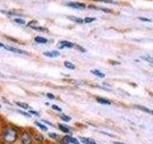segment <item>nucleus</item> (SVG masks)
Masks as SVG:
<instances>
[{"instance_id":"obj_23","label":"nucleus","mask_w":153,"mask_h":144,"mask_svg":"<svg viewBox=\"0 0 153 144\" xmlns=\"http://www.w3.org/2000/svg\"><path fill=\"white\" fill-rule=\"evenodd\" d=\"M52 108L54 109V110H59V112H61V109L59 108V107H57V106H56V105H53V106H52Z\"/></svg>"},{"instance_id":"obj_15","label":"nucleus","mask_w":153,"mask_h":144,"mask_svg":"<svg viewBox=\"0 0 153 144\" xmlns=\"http://www.w3.org/2000/svg\"><path fill=\"white\" fill-rule=\"evenodd\" d=\"M64 65L67 67V68H69V69H74L75 68V65L72 64V62H64Z\"/></svg>"},{"instance_id":"obj_14","label":"nucleus","mask_w":153,"mask_h":144,"mask_svg":"<svg viewBox=\"0 0 153 144\" xmlns=\"http://www.w3.org/2000/svg\"><path fill=\"white\" fill-rule=\"evenodd\" d=\"M59 128L63 133H69V131H70L68 127H66V126H64V125H62V124H59Z\"/></svg>"},{"instance_id":"obj_16","label":"nucleus","mask_w":153,"mask_h":144,"mask_svg":"<svg viewBox=\"0 0 153 144\" xmlns=\"http://www.w3.org/2000/svg\"><path fill=\"white\" fill-rule=\"evenodd\" d=\"M16 105H18L20 108H22V109H25V110H27V109L29 108L28 104H26V103H22V102H16Z\"/></svg>"},{"instance_id":"obj_13","label":"nucleus","mask_w":153,"mask_h":144,"mask_svg":"<svg viewBox=\"0 0 153 144\" xmlns=\"http://www.w3.org/2000/svg\"><path fill=\"white\" fill-rule=\"evenodd\" d=\"M97 101L100 104H104V105H110L111 102H110L109 100H106V99H103V98H97Z\"/></svg>"},{"instance_id":"obj_17","label":"nucleus","mask_w":153,"mask_h":144,"mask_svg":"<svg viewBox=\"0 0 153 144\" xmlns=\"http://www.w3.org/2000/svg\"><path fill=\"white\" fill-rule=\"evenodd\" d=\"M94 1L102 2V3H108V4H115L116 3L115 1H113V0H94Z\"/></svg>"},{"instance_id":"obj_3","label":"nucleus","mask_w":153,"mask_h":144,"mask_svg":"<svg viewBox=\"0 0 153 144\" xmlns=\"http://www.w3.org/2000/svg\"><path fill=\"white\" fill-rule=\"evenodd\" d=\"M20 139H21L22 144H31V142H32V136H30V134L27 132H24L21 134Z\"/></svg>"},{"instance_id":"obj_29","label":"nucleus","mask_w":153,"mask_h":144,"mask_svg":"<svg viewBox=\"0 0 153 144\" xmlns=\"http://www.w3.org/2000/svg\"><path fill=\"white\" fill-rule=\"evenodd\" d=\"M0 47H2V48H4V47H5V45L3 44V43H1V42H0Z\"/></svg>"},{"instance_id":"obj_24","label":"nucleus","mask_w":153,"mask_h":144,"mask_svg":"<svg viewBox=\"0 0 153 144\" xmlns=\"http://www.w3.org/2000/svg\"><path fill=\"white\" fill-rule=\"evenodd\" d=\"M18 112H19V113H21L22 115H24V116H27V117H30V116H31L30 114H28V113L24 112H20V110H18Z\"/></svg>"},{"instance_id":"obj_30","label":"nucleus","mask_w":153,"mask_h":144,"mask_svg":"<svg viewBox=\"0 0 153 144\" xmlns=\"http://www.w3.org/2000/svg\"><path fill=\"white\" fill-rule=\"evenodd\" d=\"M114 144H126V143H122V142H114Z\"/></svg>"},{"instance_id":"obj_25","label":"nucleus","mask_w":153,"mask_h":144,"mask_svg":"<svg viewBox=\"0 0 153 144\" xmlns=\"http://www.w3.org/2000/svg\"><path fill=\"white\" fill-rule=\"evenodd\" d=\"M141 20L143 21H146V22H151V19H148V18H145V17H140Z\"/></svg>"},{"instance_id":"obj_8","label":"nucleus","mask_w":153,"mask_h":144,"mask_svg":"<svg viewBox=\"0 0 153 144\" xmlns=\"http://www.w3.org/2000/svg\"><path fill=\"white\" fill-rule=\"evenodd\" d=\"M135 108L139 109V110H143V112H146L147 113H149V114H153V110H149V109H147V108H145V107H143V106H136Z\"/></svg>"},{"instance_id":"obj_2","label":"nucleus","mask_w":153,"mask_h":144,"mask_svg":"<svg viewBox=\"0 0 153 144\" xmlns=\"http://www.w3.org/2000/svg\"><path fill=\"white\" fill-rule=\"evenodd\" d=\"M66 6L73 8V9H76V10H83L86 7L83 3H79V2H69L66 4Z\"/></svg>"},{"instance_id":"obj_26","label":"nucleus","mask_w":153,"mask_h":144,"mask_svg":"<svg viewBox=\"0 0 153 144\" xmlns=\"http://www.w3.org/2000/svg\"><path fill=\"white\" fill-rule=\"evenodd\" d=\"M49 136L52 137V138H56L57 136H56V134H54V133H50V134H49Z\"/></svg>"},{"instance_id":"obj_10","label":"nucleus","mask_w":153,"mask_h":144,"mask_svg":"<svg viewBox=\"0 0 153 144\" xmlns=\"http://www.w3.org/2000/svg\"><path fill=\"white\" fill-rule=\"evenodd\" d=\"M142 59L143 61L149 62V64H153V57H151V56H148V55H146V56H142Z\"/></svg>"},{"instance_id":"obj_20","label":"nucleus","mask_w":153,"mask_h":144,"mask_svg":"<svg viewBox=\"0 0 153 144\" xmlns=\"http://www.w3.org/2000/svg\"><path fill=\"white\" fill-rule=\"evenodd\" d=\"M95 20H96L95 17H86V18H84L83 22H85V23H91V22H93Z\"/></svg>"},{"instance_id":"obj_22","label":"nucleus","mask_w":153,"mask_h":144,"mask_svg":"<svg viewBox=\"0 0 153 144\" xmlns=\"http://www.w3.org/2000/svg\"><path fill=\"white\" fill-rule=\"evenodd\" d=\"M14 22L19 23V24H25V21H24L23 19H20V18H16L14 19Z\"/></svg>"},{"instance_id":"obj_21","label":"nucleus","mask_w":153,"mask_h":144,"mask_svg":"<svg viewBox=\"0 0 153 144\" xmlns=\"http://www.w3.org/2000/svg\"><path fill=\"white\" fill-rule=\"evenodd\" d=\"M61 119L64 120V121H70L71 117L70 116H67V115H61Z\"/></svg>"},{"instance_id":"obj_7","label":"nucleus","mask_w":153,"mask_h":144,"mask_svg":"<svg viewBox=\"0 0 153 144\" xmlns=\"http://www.w3.org/2000/svg\"><path fill=\"white\" fill-rule=\"evenodd\" d=\"M43 55L46 56V57H49V58H56V57H59V52L57 51H48V52H44Z\"/></svg>"},{"instance_id":"obj_18","label":"nucleus","mask_w":153,"mask_h":144,"mask_svg":"<svg viewBox=\"0 0 153 144\" xmlns=\"http://www.w3.org/2000/svg\"><path fill=\"white\" fill-rule=\"evenodd\" d=\"M35 124L36 125V126L37 127H39L41 130H43V131H47V127L46 126H44V125H43V124H41V123H39V122H35Z\"/></svg>"},{"instance_id":"obj_19","label":"nucleus","mask_w":153,"mask_h":144,"mask_svg":"<svg viewBox=\"0 0 153 144\" xmlns=\"http://www.w3.org/2000/svg\"><path fill=\"white\" fill-rule=\"evenodd\" d=\"M70 19H72V20L76 21V23H82V22H83V19L79 18V17H75V16H71Z\"/></svg>"},{"instance_id":"obj_9","label":"nucleus","mask_w":153,"mask_h":144,"mask_svg":"<svg viewBox=\"0 0 153 144\" xmlns=\"http://www.w3.org/2000/svg\"><path fill=\"white\" fill-rule=\"evenodd\" d=\"M80 140L82 141L84 144H97L95 141H93L92 139H89V138H84V137H80Z\"/></svg>"},{"instance_id":"obj_31","label":"nucleus","mask_w":153,"mask_h":144,"mask_svg":"<svg viewBox=\"0 0 153 144\" xmlns=\"http://www.w3.org/2000/svg\"><path fill=\"white\" fill-rule=\"evenodd\" d=\"M0 108H1V106H0Z\"/></svg>"},{"instance_id":"obj_1","label":"nucleus","mask_w":153,"mask_h":144,"mask_svg":"<svg viewBox=\"0 0 153 144\" xmlns=\"http://www.w3.org/2000/svg\"><path fill=\"white\" fill-rule=\"evenodd\" d=\"M3 139L8 143H12L16 141V139L17 137L16 131L13 128H6L4 130L3 134H2Z\"/></svg>"},{"instance_id":"obj_6","label":"nucleus","mask_w":153,"mask_h":144,"mask_svg":"<svg viewBox=\"0 0 153 144\" xmlns=\"http://www.w3.org/2000/svg\"><path fill=\"white\" fill-rule=\"evenodd\" d=\"M74 43H72L70 41H67V40H61L59 42V47L60 48H64V47H67V48H72L74 47Z\"/></svg>"},{"instance_id":"obj_28","label":"nucleus","mask_w":153,"mask_h":144,"mask_svg":"<svg viewBox=\"0 0 153 144\" xmlns=\"http://www.w3.org/2000/svg\"><path fill=\"white\" fill-rule=\"evenodd\" d=\"M29 113H32V114H36V115H39V113L36 112H33V110H30Z\"/></svg>"},{"instance_id":"obj_11","label":"nucleus","mask_w":153,"mask_h":144,"mask_svg":"<svg viewBox=\"0 0 153 144\" xmlns=\"http://www.w3.org/2000/svg\"><path fill=\"white\" fill-rule=\"evenodd\" d=\"M92 73L94 74V75H96V76H98V77H100V78H103V77L105 76L102 72H100V70H97V69H95V70H92L91 71Z\"/></svg>"},{"instance_id":"obj_12","label":"nucleus","mask_w":153,"mask_h":144,"mask_svg":"<svg viewBox=\"0 0 153 144\" xmlns=\"http://www.w3.org/2000/svg\"><path fill=\"white\" fill-rule=\"evenodd\" d=\"M35 40L37 43H46L47 42V40L45 38H43V37H36L35 38Z\"/></svg>"},{"instance_id":"obj_27","label":"nucleus","mask_w":153,"mask_h":144,"mask_svg":"<svg viewBox=\"0 0 153 144\" xmlns=\"http://www.w3.org/2000/svg\"><path fill=\"white\" fill-rule=\"evenodd\" d=\"M47 97L50 98V99H55V96L53 94H51V93H47Z\"/></svg>"},{"instance_id":"obj_4","label":"nucleus","mask_w":153,"mask_h":144,"mask_svg":"<svg viewBox=\"0 0 153 144\" xmlns=\"http://www.w3.org/2000/svg\"><path fill=\"white\" fill-rule=\"evenodd\" d=\"M62 141H63L64 143L66 144H69V143H72V144H79V142L76 140V138L74 137H72V136H64L63 139H62Z\"/></svg>"},{"instance_id":"obj_5","label":"nucleus","mask_w":153,"mask_h":144,"mask_svg":"<svg viewBox=\"0 0 153 144\" xmlns=\"http://www.w3.org/2000/svg\"><path fill=\"white\" fill-rule=\"evenodd\" d=\"M5 49H7L9 51H12V52H14V53H18V54H27V52L23 51V50H20V49H17V48H14V47H11V46H5L4 47Z\"/></svg>"}]
</instances>
